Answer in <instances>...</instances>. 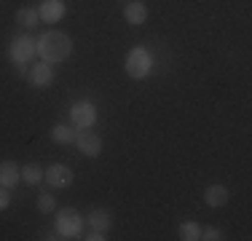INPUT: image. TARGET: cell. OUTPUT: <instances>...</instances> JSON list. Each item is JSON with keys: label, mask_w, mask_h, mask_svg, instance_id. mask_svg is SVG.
I'll list each match as a JSON object with an SVG mask.
<instances>
[{"label": "cell", "mask_w": 252, "mask_h": 241, "mask_svg": "<svg viewBox=\"0 0 252 241\" xmlns=\"http://www.w3.org/2000/svg\"><path fill=\"white\" fill-rule=\"evenodd\" d=\"M201 239H207V241H220V239H223V231H220V228H207V231H201Z\"/></svg>", "instance_id": "cell-19"}, {"label": "cell", "mask_w": 252, "mask_h": 241, "mask_svg": "<svg viewBox=\"0 0 252 241\" xmlns=\"http://www.w3.org/2000/svg\"><path fill=\"white\" fill-rule=\"evenodd\" d=\"M151 67H153V57L148 48H131L126 54V72H129V78L142 81L145 75H151Z\"/></svg>", "instance_id": "cell-2"}, {"label": "cell", "mask_w": 252, "mask_h": 241, "mask_svg": "<svg viewBox=\"0 0 252 241\" xmlns=\"http://www.w3.org/2000/svg\"><path fill=\"white\" fill-rule=\"evenodd\" d=\"M38 48L40 59L49 64H57V62H64V59L73 54V38L62 30H49V32L40 35V40L35 43Z\"/></svg>", "instance_id": "cell-1"}, {"label": "cell", "mask_w": 252, "mask_h": 241, "mask_svg": "<svg viewBox=\"0 0 252 241\" xmlns=\"http://www.w3.org/2000/svg\"><path fill=\"white\" fill-rule=\"evenodd\" d=\"M51 140L57 145H70V142H75V129H70L64 123H57V126H51Z\"/></svg>", "instance_id": "cell-15"}, {"label": "cell", "mask_w": 252, "mask_h": 241, "mask_svg": "<svg viewBox=\"0 0 252 241\" xmlns=\"http://www.w3.org/2000/svg\"><path fill=\"white\" fill-rule=\"evenodd\" d=\"M8 204H11L8 188H0V212H3V209H8Z\"/></svg>", "instance_id": "cell-20"}, {"label": "cell", "mask_w": 252, "mask_h": 241, "mask_svg": "<svg viewBox=\"0 0 252 241\" xmlns=\"http://www.w3.org/2000/svg\"><path fill=\"white\" fill-rule=\"evenodd\" d=\"M89 225L94 228V231H110V225H113V217H110V209H105V207H97V209H92L89 212Z\"/></svg>", "instance_id": "cell-12"}, {"label": "cell", "mask_w": 252, "mask_h": 241, "mask_svg": "<svg viewBox=\"0 0 252 241\" xmlns=\"http://www.w3.org/2000/svg\"><path fill=\"white\" fill-rule=\"evenodd\" d=\"M94 120H97V110H94L92 102H75L73 105V123L78 129H89V126H94Z\"/></svg>", "instance_id": "cell-7"}, {"label": "cell", "mask_w": 252, "mask_h": 241, "mask_svg": "<svg viewBox=\"0 0 252 241\" xmlns=\"http://www.w3.org/2000/svg\"><path fill=\"white\" fill-rule=\"evenodd\" d=\"M75 145H78V150H81L83 155L97 158L99 150H102V137L97 134V131H92V126H89V129H75Z\"/></svg>", "instance_id": "cell-3"}, {"label": "cell", "mask_w": 252, "mask_h": 241, "mask_svg": "<svg viewBox=\"0 0 252 241\" xmlns=\"http://www.w3.org/2000/svg\"><path fill=\"white\" fill-rule=\"evenodd\" d=\"M124 19L129 24H142L148 19V5L142 3V0H129V3L124 5Z\"/></svg>", "instance_id": "cell-11"}, {"label": "cell", "mask_w": 252, "mask_h": 241, "mask_svg": "<svg viewBox=\"0 0 252 241\" xmlns=\"http://www.w3.org/2000/svg\"><path fill=\"white\" fill-rule=\"evenodd\" d=\"M83 228V220L75 209H62V214L57 217V233L62 239H75Z\"/></svg>", "instance_id": "cell-4"}, {"label": "cell", "mask_w": 252, "mask_h": 241, "mask_svg": "<svg viewBox=\"0 0 252 241\" xmlns=\"http://www.w3.org/2000/svg\"><path fill=\"white\" fill-rule=\"evenodd\" d=\"M19 180H22V166L16 161H0V185L3 188L11 190Z\"/></svg>", "instance_id": "cell-8"}, {"label": "cell", "mask_w": 252, "mask_h": 241, "mask_svg": "<svg viewBox=\"0 0 252 241\" xmlns=\"http://www.w3.org/2000/svg\"><path fill=\"white\" fill-rule=\"evenodd\" d=\"M16 22H19V24H25L27 30H32L35 24L40 22L38 8H19V11H16Z\"/></svg>", "instance_id": "cell-16"}, {"label": "cell", "mask_w": 252, "mask_h": 241, "mask_svg": "<svg viewBox=\"0 0 252 241\" xmlns=\"http://www.w3.org/2000/svg\"><path fill=\"white\" fill-rule=\"evenodd\" d=\"M35 51L38 48H35V40L30 35H16L11 40V59H14V64H27L35 57Z\"/></svg>", "instance_id": "cell-5"}, {"label": "cell", "mask_w": 252, "mask_h": 241, "mask_svg": "<svg viewBox=\"0 0 252 241\" xmlns=\"http://www.w3.org/2000/svg\"><path fill=\"white\" fill-rule=\"evenodd\" d=\"M38 14L43 22H59L64 16V0H43Z\"/></svg>", "instance_id": "cell-10"}, {"label": "cell", "mask_w": 252, "mask_h": 241, "mask_svg": "<svg viewBox=\"0 0 252 241\" xmlns=\"http://www.w3.org/2000/svg\"><path fill=\"white\" fill-rule=\"evenodd\" d=\"M204 201H207V207H225L228 204V188L225 185H209L207 190H204Z\"/></svg>", "instance_id": "cell-13"}, {"label": "cell", "mask_w": 252, "mask_h": 241, "mask_svg": "<svg viewBox=\"0 0 252 241\" xmlns=\"http://www.w3.org/2000/svg\"><path fill=\"white\" fill-rule=\"evenodd\" d=\"M43 172L46 169L40 164H35V161H30V164L22 166V180H25L27 185H38L40 180H43Z\"/></svg>", "instance_id": "cell-14"}, {"label": "cell", "mask_w": 252, "mask_h": 241, "mask_svg": "<svg viewBox=\"0 0 252 241\" xmlns=\"http://www.w3.org/2000/svg\"><path fill=\"white\" fill-rule=\"evenodd\" d=\"M43 177L51 188H70L73 185V169L64 166V164H51L43 172Z\"/></svg>", "instance_id": "cell-6"}, {"label": "cell", "mask_w": 252, "mask_h": 241, "mask_svg": "<svg viewBox=\"0 0 252 241\" xmlns=\"http://www.w3.org/2000/svg\"><path fill=\"white\" fill-rule=\"evenodd\" d=\"M83 239H89V241H102L105 236H102V231H94V228H92V231H89V233H86V236H83Z\"/></svg>", "instance_id": "cell-21"}, {"label": "cell", "mask_w": 252, "mask_h": 241, "mask_svg": "<svg viewBox=\"0 0 252 241\" xmlns=\"http://www.w3.org/2000/svg\"><path fill=\"white\" fill-rule=\"evenodd\" d=\"M51 81H54V70H51L49 62H40V64H35V67L30 70V83H32L35 89L51 86Z\"/></svg>", "instance_id": "cell-9"}, {"label": "cell", "mask_w": 252, "mask_h": 241, "mask_svg": "<svg viewBox=\"0 0 252 241\" xmlns=\"http://www.w3.org/2000/svg\"><path fill=\"white\" fill-rule=\"evenodd\" d=\"M180 239H183V241H199V239H201L199 222H193V220L183 222V225H180Z\"/></svg>", "instance_id": "cell-17"}, {"label": "cell", "mask_w": 252, "mask_h": 241, "mask_svg": "<svg viewBox=\"0 0 252 241\" xmlns=\"http://www.w3.org/2000/svg\"><path fill=\"white\" fill-rule=\"evenodd\" d=\"M35 204H38V209H40L43 214H49V212H54V209H57V198H54L51 193H40Z\"/></svg>", "instance_id": "cell-18"}]
</instances>
